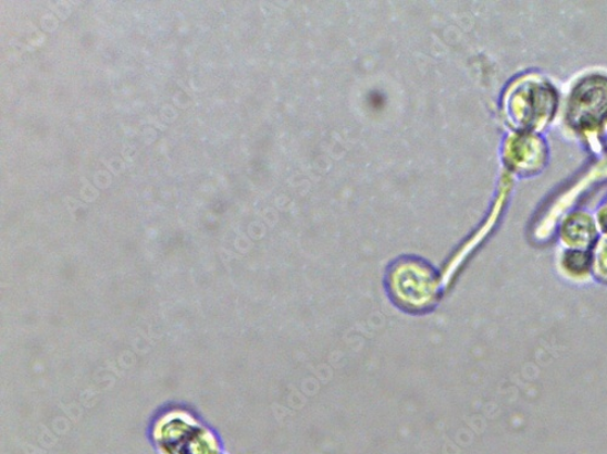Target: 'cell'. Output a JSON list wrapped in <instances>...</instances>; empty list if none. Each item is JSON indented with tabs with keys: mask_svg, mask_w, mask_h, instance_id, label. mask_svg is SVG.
<instances>
[{
	"mask_svg": "<svg viewBox=\"0 0 607 454\" xmlns=\"http://www.w3.org/2000/svg\"><path fill=\"white\" fill-rule=\"evenodd\" d=\"M559 97L552 84L538 76L519 78L509 87L504 109L518 133L536 134L556 117Z\"/></svg>",
	"mask_w": 607,
	"mask_h": 454,
	"instance_id": "obj_1",
	"label": "cell"
},
{
	"mask_svg": "<svg viewBox=\"0 0 607 454\" xmlns=\"http://www.w3.org/2000/svg\"><path fill=\"white\" fill-rule=\"evenodd\" d=\"M385 288L393 304L408 314L431 313L442 298L436 272L420 260L404 258L393 264Z\"/></svg>",
	"mask_w": 607,
	"mask_h": 454,
	"instance_id": "obj_2",
	"label": "cell"
},
{
	"mask_svg": "<svg viewBox=\"0 0 607 454\" xmlns=\"http://www.w3.org/2000/svg\"><path fill=\"white\" fill-rule=\"evenodd\" d=\"M570 128L580 135H595L607 125V76L590 74L574 84L567 103Z\"/></svg>",
	"mask_w": 607,
	"mask_h": 454,
	"instance_id": "obj_3",
	"label": "cell"
},
{
	"mask_svg": "<svg viewBox=\"0 0 607 454\" xmlns=\"http://www.w3.org/2000/svg\"><path fill=\"white\" fill-rule=\"evenodd\" d=\"M547 157V146L537 134L518 133L506 143V163L519 175H536L546 165Z\"/></svg>",
	"mask_w": 607,
	"mask_h": 454,
	"instance_id": "obj_4",
	"label": "cell"
},
{
	"mask_svg": "<svg viewBox=\"0 0 607 454\" xmlns=\"http://www.w3.org/2000/svg\"><path fill=\"white\" fill-rule=\"evenodd\" d=\"M595 222L589 214L574 213L565 219L561 237L565 244L572 249L584 250L590 248L596 239Z\"/></svg>",
	"mask_w": 607,
	"mask_h": 454,
	"instance_id": "obj_5",
	"label": "cell"
},
{
	"mask_svg": "<svg viewBox=\"0 0 607 454\" xmlns=\"http://www.w3.org/2000/svg\"><path fill=\"white\" fill-rule=\"evenodd\" d=\"M183 430L171 431V436H161L162 447L169 454H182L186 445ZM186 454H216V443L208 434H197L187 443Z\"/></svg>",
	"mask_w": 607,
	"mask_h": 454,
	"instance_id": "obj_6",
	"label": "cell"
},
{
	"mask_svg": "<svg viewBox=\"0 0 607 454\" xmlns=\"http://www.w3.org/2000/svg\"><path fill=\"white\" fill-rule=\"evenodd\" d=\"M593 266V257L585 250L572 249L565 252L562 267L570 276L580 278L587 276Z\"/></svg>",
	"mask_w": 607,
	"mask_h": 454,
	"instance_id": "obj_7",
	"label": "cell"
},
{
	"mask_svg": "<svg viewBox=\"0 0 607 454\" xmlns=\"http://www.w3.org/2000/svg\"><path fill=\"white\" fill-rule=\"evenodd\" d=\"M592 257L596 276L607 281V237L596 244L594 256Z\"/></svg>",
	"mask_w": 607,
	"mask_h": 454,
	"instance_id": "obj_8",
	"label": "cell"
},
{
	"mask_svg": "<svg viewBox=\"0 0 607 454\" xmlns=\"http://www.w3.org/2000/svg\"><path fill=\"white\" fill-rule=\"evenodd\" d=\"M58 18L52 14H47L41 17L40 25L47 31L55 30L58 27Z\"/></svg>",
	"mask_w": 607,
	"mask_h": 454,
	"instance_id": "obj_9",
	"label": "cell"
},
{
	"mask_svg": "<svg viewBox=\"0 0 607 454\" xmlns=\"http://www.w3.org/2000/svg\"><path fill=\"white\" fill-rule=\"evenodd\" d=\"M80 196H82L83 199H86V200H88V196H90V199L94 200L99 196V193H98L97 189L94 188L90 184H86L80 189Z\"/></svg>",
	"mask_w": 607,
	"mask_h": 454,
	"instance_id": "obj_10",
	"label": "cell"
},
{
	"mask_svg": "<svg viewBox=\"0 0 607 454\" xmlns=\"http://www.w3.org/2000/svg\"><path fill=\"white\" fill-rule=\"evenodd\" d=\"M161 117L165 122H173L176 119V112L171 108V105L165 104L161 110Z\"/></svg>",
	"mask_w": 607,
	"mask_h": 454,
	"instance_id": "obj_11",
	"label": "cell"
},
{
	"mask_svg": "<svg viewBox=\"0 0 607 454\" xmlns=\"http://www.w3.org/2000/svg\"><path fill=\"white\" fill-rule=\"evenodd\" d=\"M104 178H111L110 174L108 172H98L96 175V185L100 188H108L110 186V181H104Z\"/></svg>",
	"mask_w": 607,
	"mask_h": 454,
	"instance_id": "obj_12",
	"label": "cell"
},
{
	"mask_svg": "<svg viewBox=\"0 0 607 454\" xmlns=\"http://www.w3.org/2000/svg\"><path fill=\"white\" fill-rule=\"evenodd\" d=\"M598 224L607 235V203L600 209L598 214Z\"/></svg>",
	"mask_w": 607,
	"mask_h": 454,
	"instance_id": "obj_13",
	"label": "cell"
},
{
	"mask_svg": "<svg viewBox=\"0 0 607 454\" xmlns=\"http://www.w3.org/2000/svg\"><path fill=\"white\" fill-rule=\"evenodd\" d=\"M109 163L113 164V165L107 164L111 168V172L114 175H120L121 172L119 171L117 166L124 168V163L121 160H119V157H113V160H110Z\"/></svg>",
	"mask_w": 607,
	"mask_h": 454,
	"instance_id": "obj_14",
	"label": "cell"
}]
</instances>
